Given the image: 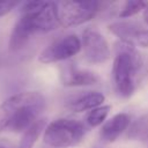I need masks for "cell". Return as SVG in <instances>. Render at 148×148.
Wrapping results in <instances>:
<instances>
[{
    "label": "cell",
    "instance_id": "1",
    "mask_svg": "<svg viewBox=\"0 0 148 148\" xmlns=\"http://www.w3.org/2000/svg\"><path fill=\"white\" fill-rule=\"evenodd\" d=\"M56 2L28 1L21 8V16L9 36V50L18 51L36 34H45L59 27Z\"/></svg>",
    "mask_w": 148,
    "mask_h": 148
},
{
    "label": "cell",
    "instance_id": "2",
    "mask_svg": "<svg viewBox=\"0 0 148 148\" xmlns=\"http://www.w3.org/2000/svg\"><path fill=\"white\" fill-rule=\"evenodd\" d=\"M45 98L38 91H23L10 96L0 105V130L24 132L36 123L45 109Z\"/></svg>",
    "mask_w": 148,
    "mask_h": 148
},
{
    "label": "cell",
    "instance_id": "3",
    "mask_svg": "<svg viewBox=\"0 0 148 148\" xmlns=\"http://www.w3.org/2000/svg\"><path fill=\"white\" fill-rule=\"evenodd\" d=\"M141 65L142 60L135 46L124 42L116 45V57L112 65V81L120 97L128 98L134 94Z\"/></svg>",
    "mask_w": 148,
    "mask_h": 148
},
{
    "label": "cell",
    "instance_id": "4",
    "mask_svg": "<svg viewBox=\"0 0 148 148\" xmlns=\"http://www.w3.org/2000/svg\"><path fill=\"white\" fill-rule=\"evenodd\" d=\"M84 125L69 118H59L46 125L43 132L44 142L53 148H68L79 145L84 136Z\"/></svg>",
    "mask_w": 148,
    "mask_h": 148
},
{
    "label": "cell",
    "instance_id": "5",
    "mask_svg": "<svg viewBox=\"0 0 148 148\" xmlns=\"http://www.w3.org/2000/svg\"><path fill=\"white\" fill-rule=\"evenodd\" d=\"M101 1H60L56 2L59 24L65 28L83 24L94 18L103 8L108 6Z\"/></svg>",
    "mask_w": 148,
    "mask_h": 148
},
{
    "label": "cell",
    "instance_id": "6",
    "mask_svg": "<svg viewBox=\"0 0 148 148\" xmlns=\"http://www.w3.org/2000/svg\"><path fill=\"white\" fill-rule=\"evenodd\" d=\"M81 39L74 35L69 34L61 36L49 44L38 56V60L43 64L58 62L67 60L81 51Z\"/></svg>",
    "mask_w": 148,
    "mask_h": 148
},
{
    "label": "cell",
    "instance_id": "7",
    "mask_svg": "<svg viewBox=\"0 0 148 148\" xmlns=\"http://www.w3.org/2000/svg\"><path fill=\"white\" fill-rule=\"evenodd\" d=\"M81 46L84 59L90 64H103L110 59L111 51L106 39L94 28H87L83 31Z\"/></svg>",
    "mask_w": 148,
    "mask_h": 148
},
{
    "label": "cell",
    "instance_id": "8",
    "mask_svg": "<svg viewBox=\"0 0 148 148\" xmlns=\"http://www.w3.org/2000/svg\"><path fill=\"white\" fill-rule=\"evenodd\" d=\"M109 30L119 37L120 42L133 46L148 49V29L133 21H119L109 24Z\"/></svg>",
    "mask_w": 148,
    "mask_h": 148
},
{
    "label": "cell",
    "instance_id": "9",
    "mask_svg": "<svg viewBox=\"0 0 148 148\" xmlns=\"http://www.w3.org/2000/svg\"><path fill=\"white\" fill-rule=\"evenodd\" d=\"M60 79L64 86L66 87H82L91 86L98 81V77L95 73L88 69H81L75 66H66L60 74Z\"/></svg>",
    "mask_w": 148,
    "mask_h": 148
},
{
    "label": "cell",
    "instance_id": "10",
    "mask_svg": "<svg viewBox=\"0 0 148 148\" xmlns=\"http://www.w3.org/2000/svg\"><path fill=\"white\" fill-rule=\"evenodd\" d=\"M131 118L127 113H117L101 127L99 138L103 142L116 141L130 126Z\"/></svg>",
    "mask_w": 148,
    "mask_h": 148
},
{
    "label": "cell",
    "instance_id": "11",
    "mask_svg": "<svg viewBox=\"0 0 148 148\" xmlns=\"http://www.w3.org/2000/svg\"><path fill=\"white\" fill-rule=\"evenodd\" d=\"M105 96L99 91H87L74 99H72L67 108L73 112H83L90 111L95 108H98L103 104Z\"/></svg>",
    "mask_w": 148,
    "mask_h": 148
},
{
    "label": "cell",
    "instance_id": "12",
    "mask_svg": "<svg viewBox=\"0 0 148 148\" xmlns=\"http://www.w3.org/2000/svg\"><path fill=\"white\" fill-rule=\"evenodd\" d=\"M45 127H46V120L44 118H39L27 131L23 132V135L17 145V148H32L37 139L42 134V132H44Z\"/></svg>",
    "mask_w": 148,
    "mask_h": 148
},
{
    "label": "cell",
    "instance_id": "13",
    "mask_svg": "<svg viewBox=\"0 0 148 148\" xmlns=\"http://www.w3.org/2000/svg\"><path fill=\"white\" fill-rule=\"evenodd\" d=\"M111 110L110 105H101L98 108H95L90 111H88L86 116V123L89 127H97L104 123L106 119L109 112Z\"/></svg>",
    "mask_w": 148,
    "mask_h": 148
},
{
    "label": "cell",
    "instance_id": "14",
    "mask_svg": "<svg viewBox=\"0 0 148 148\" xmlns=\"http://www.w3.org/2000/svg\"><path fill=\"white\" fill-rule=\"evenodd\" d=\"M147 7H148V2H146V1H134V0L126 1L119 12V17H121V18L131 17V16L138 14L139 12L145 10Z\"/></svg>",
    "mask_w": 148,
    "mask_h": 148
},
{
    "label": "cell",
    "instance_id": "15",
    "mask_svg": "<svg viewBox=\"0 0 148 148\" xmlns=\"http://www.w3.org/2000/svg\"><path fill=\"white\" fill-rule=\"evenodd\" d=\"M16 6L15 2H5V1H0V17L7 15L8 13H10L14 7Z\"/></svg>",
    "mask_w": 148,
    "mask_h": 148
},
{
    "label": "cell",
    "instance_id": "16",
    "mask_svg": "<svg viewBox=\"0 0 148 148\" xmlns=\"http://www.w3.org/2000/svg\"><path fill=\"white\" fill-rule=\"evenodd\" d=\"M0 148H17V146L7 139H0Z\"/></svg>",
    "mask_w": 148,
    "mask_h": 148
},
{
    "label": "cell",
    "instance_id": "17",
    "mask_svg": "<svg viewBox=\"0 0 148 148\" xmlns=\"http://www.w3.org/2000/svg\"><path fill=\"white\" fill-rule=\"evenodd\" d=\"M143 20H145V22L148 24V7L143 10Z\"/></svg>",
    "mask_w": 148,
    "mask_h": 148
},
{
    "label": "cell",
    "instance_id": "18",
    "mask_svg": "<svg viewBox=\"0 0 148 148\" xmlns=\"http://www.w3.org/2000/svg\"><path fill=\"white\" fill-rule=\"evenodd\" d=\"M1 132H2V131H1V130H0V133H1Z\"/></svg>",
    "mask_w": 148,
    "mask_h": 148
}]
</instances>
